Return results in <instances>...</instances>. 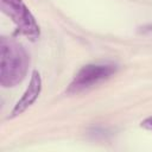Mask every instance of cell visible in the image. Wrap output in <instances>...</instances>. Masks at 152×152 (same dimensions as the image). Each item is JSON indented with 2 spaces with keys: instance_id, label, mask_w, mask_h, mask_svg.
Returning <instances> with one entry per match:
<instances>
[{
  "instance_id": "6da1fadb",
  "label": "cell",
  "mask_w": 152,
  "mask_h": 152,
  "mask_svg": "<svg viewBox=\"0 0 152 152\" xmlns=\"http://www.w3.org/2000/svg\"><path fill=\"white\" fill-rule=\"evenodd\" d=\"M0 84L11 88L20 83L27 71L30 58L25 48L7 37L0 39Z\"/></svg>"
},
{
  "instance_id": "7a4b0ae2",
  "label": "cell",
  "mask_w": 152,
  "mask_h": 152,
  "mask_svg": "<svg viewBox=\"0 0 152 152\" xmlns=\"http://www.w3.org/2000/svg\"><path fill=\"white\" fill-rule=\"evenodd\" d=\"M1 10L12 19L19 33L32 42L39 38V25L23 0H1Z\"/></svg>"
},
{
  "instance_id": "3957f363",
  "label": "cell",
  "mask_w": 152,
  "mask_h": 152,
  "mask_svg": "<svg viewBox=\"0 0 152 152\" xmlns=\"http://www.w3.org/2000/svg\"><path fill=\"white\" fill-rule=\"evenodd\" d=\"M116 66L114 64H87L82 66L75 75L69 88L66 89L68 94H77L88 88H91L104 80L109 78L115 74Z\"/></svg>"
},
{
  "instance_id": "277c9868",
  "label": "cell",
  "mask_w": 152,
  "mask_h": 152,
  "mask_svg": "<svg viewBox=\"0 0 152 152\" xmlns=\"http://www.w3.org/2000/svg\"><path fill=\"white\" fill-rule=\"evenodd\" d=\"M42 91V77L40 74L37 70H33L31 75V80L28 83V87L26 88L25 93L20 97V100L15 103L14 108L11 112V115L8 116L10 119H13L20 114H23L31 104L34 103V101L38 99L39 94Z\"/></svg>"
},
{
  "instance_id": "5b68a950",
  "label": "cell",
  "mask_w": 152,
  "mask_h": 152,
  "mask_svg": "<svg viewBox=\"0 0 152 152\" xmlns=\"http://www.w3.org/2000/svg\"><path fill=\"white\" fill-rule=\"evenodd\" d=\"M141 127H144L145 129L152 131V116H148L145 120H142L141 121Z\"/></svg>"
}]
</instances>
